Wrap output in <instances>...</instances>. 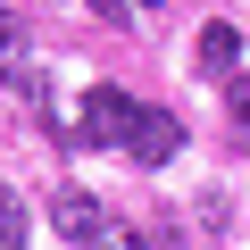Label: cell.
Instances as JSON below:
<instances>
[{"instance_id": "6da1fadb", "label": "cell", "mask_w": 250, "mask_h": 250, "mask_svg": "<svg viewBox=\"0 0 250 250\" xmlns=\"http://www.w3.org/2000/svg\"><path fill=\"white\" fill-rule=\"evenodd\" d=\"M125 159H134V167H167L175 150H184V125L167 117V108H142L134 100V125H125V142H117Z\"/></svg>"}, {"instance_id": "7a4b0ae2", "label": "cell", "mask_w": 250, "mask_h": 250, "mask_svg": "<svg viewBox=\"0 0 250 250\" xmlns=\"http://www.w3.org/2000/svg\"><path fill=\"white\" fill-rule=\"evenodd\" d=\"M50 225H59L67 242H83V250H92V242L108 233V208H100L92 192H75V184H59V192H50Z\"/></svg>"}, {"instance_id": "3957f363", "label": "cell", "mask_w": 250, "mask_h": 250, "mask_svg": "<svg viewBox=\"0 0 250 250\" xmlns=\"http://www.w3.org/2000/svg\"><path fill=\"white\" fill-rule=\"evenodd\" d=\"M42 117H50L59 142H92V92H75V83H42Z\"/></svg>"}, {"instance_id": "277c9868", "label": "cell", "mask_w": 250, "mask_h": 250, "mask_svg": "<svg viewBox=\"0 0 250 250\" xmlns=\"http://www.w3.org/2000/svg\"><path fill=\"white\" fill-rule=\"evenodd\" d=\"M0 75H9L17 92H34V100H42V67H34V42H25V25H17V17H0Z\"/></svg>"}, {"instance_id": "5b68a950", "label": "cell", "mask_w": 250, "mask_h": 250, "mask_svg": "<svg viewBox=\"0 0 250 250\" xmlns=\"http://www.w3.org/2000/svg\"><path fill=\"white\" fill-rule=\"evenodd\" d=\"M233 59H242V34H233V25H225V17H217V25H200V67H208V75H217V83H225V75H242V67H233Z\"/></svg>"}, {"instance_id": "8992f818", "label": "cell", "mask_w": 250, "mask_h": 250, "mask_svg": "<svg viewBox=\"0 0 250 250\" xmlns=\"http://www.w3.org/2000/svg\"><path fill=\"white\" fill-rule=\"evenodd\" d=\"M0 250H25V200L0 184Z\"/></svg>"}, {"instance_id": "52a82bcc", "label": "cell", "mask_w": 250, "mask_h": 250, "mask_svg": "<svg viewBox=\"0 0 250 250\" xmlns=\"http://www.w3.org/2000/svg\"><path fill=\"white\" fill-rule=\"evenodd\" d=\"M225 108H233L242 134H250V75H225Z\"/></svg>"}, {"instance_id": "ba28073f", "label": "cell", "mask_w": 250, "mask_h": 250, "mask_svg": "<svg viewBox=\"0 0 250 250\" xmlns=\"http://www.w3.org/2000/svg\"><path fill=\"white\" fill-rule=\"evenodd\" d=\"M92 250H150V242H142V233H134V225H108V233H100V242H92Z\"/></svg>"}, {"instance_id": "9c48e42d", "label": "cell", "mask_w": 250, "mask_h": 250, "mask_svg": "<svg viewBox=\"0 0 250 250\" xmlns=\"http://www.w3.org/2000/svg\"><path fill=\"white\" fill-rule=\"evenodd\" d=\"M83 9H92L100 25H134V9H125V0H83Z\"/></svg>"}, {"instance_id": "30bf717a", "label": "cell", "mask_w": 250, "mask_h": 250, "mask_svg": "<svg viewBox=\"0 0 250 250\" xmlns=\"http://www.w3.org/2000/svg\"><path fill=\"white\" fill-rule=\"evenodd\" d=\"M142 9H159V0H142Z\"/></svg>"}]
</instances>
